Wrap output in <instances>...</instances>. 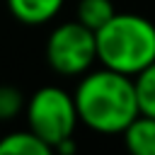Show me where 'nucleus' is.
Wrapping results in <instances>:
<instances>
[{"mask_svg":"<svg viewBox=\"0 0 155 155\" xmlns=\"http://www.w3.org/2000/svg\"><path fill=\"white\" fill-rule=\"evenodd\" d=\"M136 97H138V107H140V114H148V116H155V61L143 68L136 78Z\"/></svg>","mask_w":155,"mask_h":155,"instance_id":"9","label":"nucleus"},{"mask_svg":"<svg viewBox=\"0 0 155 155\" xmlns=\"http://www.w3.org/2000/svg\"><path fill=\"white\" fill-rule=\"evenodd\" d=\"M121 136L128 155H155V116L138 114Z\"/></svg>","mask_w":155,"mask_h":155,"instance_id":"6","label":"nucleus"},{"mask_svg":"<svg viewBox=\"0 0 155 155\" xmlns=\"http://www.w3.org/2000/svg\"><path fill=\"white\" fill-rule=\"evenodd\" d=\"M27 109V99L19 87L0 85V121H12Z\"/></svg>","mask_w":155,"mask_h":155,"instance_id":"10","label":"nucleus"},{"mask_svg":"<svg viewBox=\"0 0 155 155\" xmlns=\"http://www.w3.org/2000/svg\"><path fill=\"white\" fill-rule=\"evenodd\" d=\"M114 15L116 10L111 0H78V7H75V19L90 27L92 31L102 29Z\"/></svg>","mask_w":155,"mask_h":155,"instance_id":"8","label":"nucleus"},{"mask_svg":"<svg viewBox=\"0 0 155 155\" xmlns=\"http://www.w3.org/2000/svg\"><path fill=\"white\" fill-rule=\"evenodd\" d=\"M63 2L65 0H7V7L17 22L39 27V24L51 22L61 12Z\"/></svg>","mask_w":155,"mask_h":155,"instance_id":"5","label":"nucleus"},{"mask_svg":"<svg viewBox=\"0 0 155 155\" xmlns=\"http://www.w3.org/2000/svg\"><path fill=\"white\" fill-rule=\"evenodd\" d=\"M73 97L80 124L97 133H124L128 124L140 114L133 78L104 65L102 70L85 73Z\"/></svg>","mask_w":155,"mask_h":155,"instance_id":"1","label":"nucleus"},{"mask_svg":"<svg viewBox=\"0 0 155 155\" xmlns=\"http://www.w3.org/2000/svg\"><path fill=\"white\" fill-rule=\"evenodd\" d=\"M27 126L34 136H39L44 143L56 148L65 138H73L75 126L80 124L75 97L58 87V85H44L39 87L29 102H27Z\"/></svg>","mask_w":155,"mask_h":155,"instance_id":"3","label":"nucleus"},{"mask_svg":"<svg viewBox=\"0 0 155 155\" xmlns=\"http://www.w3.org/2000/svg\"><path fill=\"white\" fill-rule=\"evenodd\" d=\"M97 61V36L78 19L53 27L46 39V63L65 78L85 75Z\"/></svg>","mask_w":155,"mask_h":155,"instance_id":"4","label":"nucleus"},{"mask_svg":"<svg viewBox=\"0 0 155 155\" xmlns=\"http://www.w3.org/2000/svg\"><path fill=\"white\" fill-rule=\"evenodd\" d=\"M0 155H56L48 143L27 131H12L0 138Z\"/></svg>","mask_w":155,"mask_h":155,"instance_id":"7","label":"nucleus"},{"mask_svg":"<svg viewBox=\"0 0 155 155\" xmlns=\"http://www.w3.org/2000/svg\"><path fill=\"white\" fill-rule=\"evenodd\" d=\"M97 36V61L116 73L136 78L155 61V24L133 12H116Z\"/></svg>","mask_w":155,"mask_h":155,"instance_id":"2","label":"nucleus"}]
</instances>
